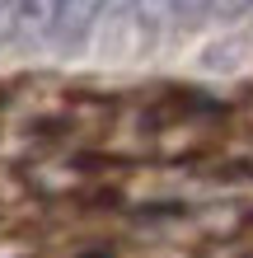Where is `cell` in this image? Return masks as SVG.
<instances>
[{
	"instance_id": "obj_1",
	"label": "cell",
	"mask_w": 253,
	"mask_h": 258,
	"mask_svg": "<svg viewBox=\"0 0 253 258\" xmlns=\"http://www.w3.org/2000/svg\"><path fill=\"white\" fill-rule=\"evenodd\" d=\"M75 164H80V169H108V164H122V160H117V155H80Z\"/></svg>"
},
{
	"instance_id": "obj_2",
	"label": "cell",
	"mask_w": 253,
	"mask_h": 258,
	"mask_svg": "<svg viewBox=\"0 0 253 258\" xmlns=\"http://www.w3.org/2000/svg\"><path fill=\"white\" fill-rule=\"evenodd\" d=\"M211 5H216L220 14H230V19H234V14H244V10H253V0H211Z\"/></svg>"
},
{
	"instance_id": "obj_3",
	"label": "cell",
	"mask_w": 253,
	"mask_h": 258,
	"mask_svg": "<svg viewBox=\"0 0 253 258\" xmlns=\"http://www.w3.org/2000/svg\"><path fill=\"white\" fill-rule=\"evenodd\" d=\"M117 202H122V192H117V188H103V192L89 197V207H117Z\"/></svg>"
},
{
	"instance_id": "obj_4",
	"label": "cell",
	"mask_w": 253,
	"mask_h": 258,
	"mask_svg": "<svg viewBox=\"0 0 253 258\" xmlns=\"http://www.w3.org/2000/svg\"><path fill=\"white\" fill-rule=\"evenodd\" d=\"M80 258H113V253H103V249H99V253H80Z\"/></svg>"
},
{
	"instance_id": "obj_5",
	"label": "cell",
	"mask_w": 253,
	"mask_h": 258,
	"mask_svg": "<svg viewBox=\"0 0 253 258\" xmlns=\"http://www.w3.org/2000/svg\"><path fill=\"white\" fill-rule=\"evenodd\" d=\"M244 225H248V230H253V211H248V216H244Z\"/></svg>"
},
{
	"instance_id": "obj_6",
	"label": "cell",
	"mask_w": 253,
	"mask_h": 258,
	"mask_svg": "<svg viewBox=\"0 0 253 258\" xmlns=\"http://www.w3.org/2000/svg\"><path fill=\"white\" fill-rule=\"evenodd\" d=\"M145 5H159V0H141V10H145Z\"/></svg>"
},
{
	"instance_id": "obj_7",
	"label": "cell",
	"mask_w": 253,
	"mask_h": 258,
	"mask_svg": "<svg viewBox=\"0 0 253 258\" xmlns=\"http://www.w3.org/2000/svg\"><path fill=\"white\" fill-rule=\"evenodd\" d=\"M248 174H253V169H248Z\"/></svg>"
}]
</instances>
